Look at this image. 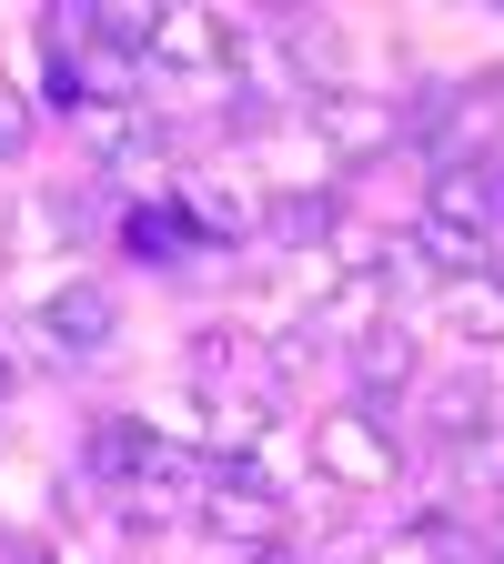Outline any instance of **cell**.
I'll return each mask as SVG.
<instances>
[{"label": "cell", "mask_w": 504, "mask_h": 564, "mask_svg": "<svg viewBox=\"0 0 504 564\" xmlns=\"http://www.w3.org/2000/svg\"><path fill=\"white\" fill-rule=\"evenodd\" d=\"M303 121H313V141H323V162H333V182H353L364 162L404 152V111H394V91H374V82H343V91L303 101Z\"/></svg>", "instance_id": "obj_2"}, {"label": "cell", "mask_w": 504, "mask_h": 564, "mask_svg": "<svg viewBox=\"0 0 504 564\" xmlns=\"http://www.w3.org/2000/svg\"><path fill=\"white\" fill-rule=\"evenodd\" d=\"M423 444L435 454H464V444H494L504 434V393L484 364H454V373H423Z\"/></svg>", "instance_id": "obj_3"}, {"label": "cell", "mask_w": 504, "mask_h": 564, "mask_svg": "<svg viewBox=\"0 0 504 564\" xmlns=\"http://www.w3.org/2000/svg\"><path fill=\"white\" fill-rule=\"evenodd\" d=\"M21 373H31V352H21L11 323H0V403H21Z\"/></svg>", "instance_id": "obj_12"}, {"label": "cell", "mask_w": 504, "mask_h": 564, "mask_svg": "<svg viewBox=\"0 0 504 564\" xmlns=\"http://www.w3.org/2000/svg\"><path fill=\"white\" fill-rule=\"evenodd\" d=\"M484 564H504V544H494V554H484Z\"/></svg>", "instance_id": "obj_15"}, {"label": "cell", "mask_w": 504, "mask_h": 564, "mask_svg": "<svg viewBox=\"0 0 504 564\" xmlns=\"http://www.w3.org/2000/svg\"><path fill=\"white\" fill-rule=\"evenodd\" d=\"M243 21L223 11H162V41H152V70H172V82H233L243 70Z\"/></svg>", "instance_id": "obj_6"}, {"label": "cell", "mask_w": 504, "mask_h": 564, "mask_svg": "<svg viewBox=\"0 0 504 564\" xmlns=\"http://www.w3.org/2000/svg\"><path fill=\"white\" fill-rule=\"evenodd\" d=\"M31 323H41V352H51V364H101V352L121 343V303H111V282H82V272L51 282Z\"/></svg>", "instance_id": "obj_4"}, {"label": "cell", "mask_w": 504, "mask_h": 564, "mask_svg": "<svg viewBox=\"0 0 504 564\" xmlns=\"http://www.w3.org/2000/svg\"><path fill=\"white\" fill-rule=\"evenodd\" d=\"M343 232H353V182H293L262 202V242L282 262H323Z\"/></svg>", "instance_id": "obj_5"}, {"label": "cell", "mask_w": 504, "mask_h": 564, "mask_svg": "<svg viewBox=\"0 0 504 564\" xmlns=\"http://www.w3.org/2000/svg\"><path fill=\"white\" fill-rule=\"evenodd\" d=\"M364 564H423V544L414 534H384V544H364Z\"/></svg>", "instance_id": "obj_13"}, {"label": "cell", "mask_w": 504, "mask_h": 564, "mask_svg": "<svg viewBox=\"0 0 504 564\" xmlns=\"http://www.w3.org/2000/svg\"><path fill=\"white\" fill-rule=\"evenodd\" d=\"M343 364H353V403L404 413V393H423V333H414V323H384V333L353 343Z\"/></svg>", "instance_id": "obj_9"}, {"label": "cell", "mask_w": 504, "mask_h": 564, "mask_svg": "<svg viewBox=\"0 0 504 564\" xmlns=\"http://www.w3.org/2000/svg\"><path fill=\"white\" fill-rule=\"evenodd\" d=\"M71 141H82V162H92V172H141V162H162V152H172L162 121L141 111V101H82V111H71Z\"/></svg>", "instance_id": "obj_7"}, {"label": "cell", "mask_w": 504, "mask_h": 564, "mask_svg": "<svg viewBox=\"0 0 504 564\" xmlns=\"http://www.w3.org/2000/svg\"><path fill=\"white\" fill-rule=\"evenodd\" d=\"M31 141H41V111H31V91H21V82H0V172H11V162L31 152Z\"/></svg>", "instance_id": "obj_11"}, {"label": "cell", "mask_w": 504, "mask_h": 564, "mask_svg": "<svg viewBox=\"0 0 504 564\" xmlns=\"http://www.w3.org/2000/svg\"><path fill=\"white\" fill-rule=\"evenodd\" d=\"M435 303H444V323L474 343V352H494L504 343V282L494 272H464V282H435Z\"/></svg>", "instance_id": "obj_10"}, {"label": "cell", "mask_w": 504, "mask_h": 564, "mask_svg": "<svg viewBox=\"0 0 504 564\" xmlns=\"http://www.w3.org/2000/svg\"><path fill=\"white\" fill-rule=\"evenodd\" d=\"M0 232H11V192H0Z\"/></svg>", "instance_id": "obj_14"}, {"label": "cell", "mask_w": 504, "mask_h": 564, "mask_svg": "<svg viewBox=\"0 0 504 564\" xmlns=\"http://www.w3.org/2000/svg\"><path fill=\"white\" fill-rule=\"evenodd\" d=\"M313 474L333 484V494H353V505H374V494H394L404 484V413H384V403H323L313 423Z\"/></svg>", "instance_id": "obj_1"}, {"label": "cell", "mask_w": 504, "mask_h": 564, "mask_svg": "<svg viewBox=\"0 0 504 564\" xmlns=\"http://www.w3.org/2000/svg\"><path fill=\"white\" fill-rule=\"evenodd\" d=\"M111 242H121V262H141V272H182V262L202 252V223H192L182 192H162V202H121V212H111Z\"/></svg>", "instance_id": "obj_8"}]
</instances>
